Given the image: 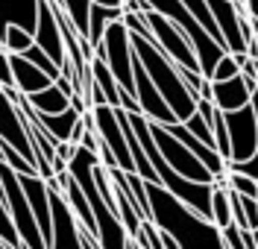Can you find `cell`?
I'll return each mask as SVG.
<instances>
[{"mask_svg":"<svg viewBox=\"0 0 258 249\" xmlns=\"http://www.w3.org/2000/svg\"><path fill=\"white\" fill-rule=\"evenodd\" d=\"M147 202H150V220L161 232L173 234L179 246H223V232L209 217L194 211L185 199H179L156 179H147Z\"/></svg>","mask_w":258,"mask_h":249,"instance_id":"1","label":"cell"},{"mask_svg":"<svg viewBox=\"0 0 258 249\" xmlns=\"http://www.w3.org/2000/svg\"><path fill=\"white\" fill-rule=\"evenodd\" d=\"M97 164H100V155H97L94 149L77 144V147H74V155L68 158V173L80 182L82 194L91 202V211H94V220H97V240H100V246H106V249L132 246V234L126 232V226L120 223L117 211L106 202V197H103L100 188H97V179H94Z\"/></svg>","mask_w":258,"mask_h":249,"instance_id":"2","label":"cell"},{"mask_svg":"<svg viewBox=\"0 0 258 249\" xmlns=\"http://www.w3.org/2000/svg\"><path fill=\"white\" fill-rule=\"evenodd\" d=\"M132 47H135V59L144 65V70L150 73V79L161 91V97L167 100V106L173 109V115L179 120H185L197 109V94L191 91V85L185 82L179 65L153 38H147V35L132 33Z\"/></svg>","mask_w":258,"mask_h":249,"instance_id":"3","label":"cell"},{"mask_svg":"<svg viewBox=\"0 0 258 249\" xmlns=\"http://www.w3.org/2000/svg\"><path fill=\"white\" fill-rule=\"evenodd\" d=\"M150 3V9H156V12H161V15L167 18V21H173L182 33L191 38L194 44V53H197V59H200V70L206 73V76H211V70H214V65H217V59L226 53V47L214 38V35L197 21V18L188 12V6L182 3V0H147Z\"/></svg>","mask_w":258,"mask_h":249,"instance_id":"4","label":"cell"},{"mask_svg":"<svg viewBox=\"0 0 258 249\" xmlns=\"http://www.w3.org/2000/svg\"><path fill=\"white\" fill-rule=\"evenodd\" d=\"M0 191H3V202L12 214V223H15L18 234H21V243L24 249H47L44 237H41V229H38V220L30 208V199L24 194V185H21V176L12 164H6L0 158Z\"/></svg>","mask_w":258,"mask_h":249,"instance_id":"5","label":"cell"},{"mask_svg":"<svg viewBox=\"0 0 258 249\" xmlns=\"http://www.w3.org/2000/svg\"><path fill=\"white\" fill-rule=\"evenodd\" d=\"M94 53H100L106 59L109 70L114 73V79L120 85V91L135 94V73H132V62H135V47H132V33L129 27L120 21H112L103 33V41L94 47Z\"/></svg>","mask_w":258,"mask_h":249,"instance_id":"6","label":"cell"},{"mask_svg":"<svg viewBox=\"0 0 258 249\" xmlns=\"http://www.w3.org/2000/svg\"><path fill=\"white\" fill-rule=\"evenodd\" d=\"M141 15H144V21L150 24V30H153V41H156L179 67L200 70V59H197V53H194L191 38L182 33L173 21H167V18L161 15V12H156V9H144ZM200 73H203V70H200Z\"/></svg>","mask_w":258,"mask_h":249,"instance_id":"7","label":"cell"},{"mask_svg":"<svg viewBox=\"0 0 258 249\" xmlns=\"http://www.w3.org/2000/svg\"><path fill=\"white\" fill-rule=\"evenodd\" d=\"M150 129H153V138H156V144H159L164 161L173 167L176 173L188 176V179H194V182H214V173H211L209 167L191 152V147H185V144H182V141H179L164 123L150 120Z\"/></svg>","mask_w":258,"mask_h":249,"instance_id":"8","label":"cell"},{"mask_svg":"<svg viewBox=\"0 0 258 249\" xmlns=\"http://www.w3.org/2000/svg\"><path fill=\"white\" fill-rule=\"evenodd\" d=\"M223 117H226V132H229V147H232L229 161L249 158L258 147V117H255L252 100L246 106H241V109L223 112Z\"/></svg>","mask_w":258,"mask_h":249,"instance_id":"9","label":"cell"},{"mask_svg":"<svg viewBox=\"0 0 258 249\" xmlns=\"http://www.w3.org/2000/svg\"><path fill=\"white\" fill-rule=\"evenodd\" d=\"M91 117H94V129L100 135V144L112 149L114 161L120 170H135V161H132V152H129L126 144V132L117 120V112H114L112 103H97L91 106Z\"/></svg>","mask_w":258,"mask_h":249,"instance_id":"10","label":"cell"},{"mask_svg":"<svg viewBox=\"0 0 258 249\" xmlns=\"http://www.w3.org/2000/svg\"><path fill=\"white\" fill-rule=\"evenodd\" d=\"M0 138L9 141V144H12L27 161H32L35 170H38V155H35V149H32V144H30V132H27L24 115H21V109H18V100L9 97L3 85H0Z\"/></svg>","mask_w":258,"mask_h":249,"instance_id":"11","label":"cell"},{"mask_svg":"<svg viewBox=\"0 0 258 249\" xmlns=\"http://www.w3.org/2000/svg\"><path fill=\"white\" fill-rule=\"evenodd\" d=\"M50 185V223H53V246L62 249V246H82V237H80V220L74 214L71 202L59 191V185Z\"/></svg>","mask_w":258,"mask_h":249,"instance_id":"12","label":"cell"},{"mask_svg":"<svg viewBox=\"0 0 258 249\" xmlns=\"http://www.w3.org/2000/svg\"><path fill=\"white\" fill-rule=\"evenodd\" d=\"M132 73H135V100H138L141 115H147L150 120H159V123H173V120H179L138 59L132 62Z\"/></svg>","mask_w":258,"mask_h":249,"instance_id":"13","label":"cell"},{"mask_svg":"<svg viewBox=\"0 0 258 249\" xmlns=\"http://www.w3.org/2000/svg\"><path fill=\"white\" fill-rule=\"evenodd\" d=\"M35 44L47 53L50 59L56 62L59 67H64L68 62V53H64V35H62V24L53 12L50 0H38V21H35Z\"/></svg>","mask_w":258,"mask_h":249,"instance_id":"14","label":"cell"},{"mask_svg":"<svg viewBox=\"0 0 258 249\" xmlns=\"http://www.w3.org/2000/svg\"><path fill=\"white\" fill-rule=\"evenodd\" d=\"M21 176V185H24V194L30 199V208L35 220H38V229H41V237L47 249L53 246V223H50V185L41 173H18Z\"/></svg>","mask_w":258,"mask_h":249,"instance_id":"15","label":"cell"},{"mask_svg":"<svg viewBox=\"0 0 258 249\" xmlns=\"http://www.w3.org/2000/svg\"><path fill=\"white\" fill-rule=\"evenodd\" d=\"M209 9L214 15V24L223 35V44L229 53H246L249 41L243 38L241 30V9L235 0H209Z\"/></svg>","mask_w":258,"mask_h":249,"instance_id":"16","label":"cell"},{"mask_svg":"<svg viewBox=\"0 0 258 249\" xmlns=\"http://www.w3.org/2000/svg\"><path fill=\"white\" fill-rule=\"evenodd\" d=\"M258 88L255 79H249L246 73H235L229 79H211V100L217 109L232 112V109H241L252 100V91Z\"/></svg>","mask_w":258,"mask_h":249,"instance_id":"17","label":"cell"},{"mask_svg":"<svg viewBox=\"0 0 258 249\" xmlns=\"http://www.w3.org/2000/svg\"><path fill=\"white\" fill-rule=\"evenodd\" d=\"M9 62H12L15 88L24 97H30V94H35V91H41V88H47L53 82V76H50L47 70H41L35 62H30L24 53H9Z\"/></svg>","mask_w":258,"mask_h":249,"instance_id":"18","label":"cell"},{"mask_svg":"<svg viewBox=\"0 0 258 249\" xmlns=\"http://www.w3.org/2000/svg\"><path fill=\"white\" fill-rule=\"evenodd\" d=\"M38 21V0H0V35L9 24H21L35 33Z\"/></svg>","mask_w":258,"mask_h":249,"instance_id":"19","label":"cell"},{"mask_svg":"<svg viewBox=\"0 0 258 249\" xmlns=\"http://www.w3.org/2000/svg\"><path fill=\"white\" fill-rule=\"evenodd\" d=\"M38 120H41V126L47 129V135L53 141H71V135L77 129V123H80V112L74 109V106H68L62 112H56V115H41V112H35Z\"/></svg>","mask_w":258,"mask_h":249,"instance_id":"20","label":"cell"},{"mask_svg":"<svg viewBox=\"0 0 258 249\" xmlns=\"http://www.w3.org/2000/svg\"><path fill=\"white\" fill-rule=\"evenodd\" d=\"M123 18V6H103V3H91V12H88V41L91 47H97L103 41V33L112 21Z\"/></svg>","mask_w":258,"mask_h":249,"instance_id":"21","label":"cell"},{"mask_svg":"<svg viewBox=\"0 0 258 249\" xmlns=\"http://www.w3.org/2000/svg\"><path fill=\"white\" fill-rule=\"evenodd\" d=\"M27 100H30L32 109H35V112H41V115H56V112H62V109L71 106V94H64L56 79H53L47 88H41V91L30 94Z\"/></svg>","mask_w":258,"mask_h":249,"instance_id":"22","label":"cell"},{"mask_svg":"<svg viewBox=\"0 0 258 249\" xmlns=\"http://www.w3.org/2000/svg\"><path fill=\"white\" fill-rule=\"evenodd\" d=\"M88 65H91V82L103 88V94H106V100H109L112 106H120V85L114 79V73L109 70L106 59H103L100 53H94V56L88 59Z\"/></svg>","mask_w":258,"mask_h":249,"instance_id":"23","label":"cell"},{"mask_svg":"<svg viewBox=\"0 0 258 249\" xmlns=\"http://www.w3.org/2000/svg\"><path fill=\"white\" fill-rule=\"evenodd\" d=\"M0 38H3V47L9 50V53H24V50L35 41V38H32V33L27 30V27H21V24H9V27L3 30V35H0Z\"/></svg>","mask_w":258,"mask_h":249,"instance_id":"24","label":"cell"},{"mask_svg":"<svg viewBox=\"0 0 258 249\" xmlns=\"http://www.w3.org/2000/svg\"><path fill=\"white\" fill-rule=\"evenodd\" d=\"M0 237H3V243H6V246L24 249L21 234H18L15 223H12V214H9V208H6V202H3V191H0Z\"/></svg>","mask_w":258,"mask_h":249,"instance_id":"25","label":"cell"},{"mask_svg":"<svg viewBox=\"0 0 258 249\" xmlns=\"http://www.w3.org/2000/svg\"><path fill=\"white\" fill-rule=\"evenodd\" d=\"M211 129H214V147H217V152H220L226 161H229V155H232V147H229V132H226L223 109H214V123H211Z\"/></svg>","mask_w":258,"mask_h":249,"instance_id":"26","label":"cell"},{"mask_svg":"<svg viewBox=\"0 0 258 249\" xmlns=\"http://www.w3.org/2000/svg\"><path fill=\"white\" fill-rule=\"evenodd\" d=\"M24 56H27L30 62H35V65L41 67V70H47V73H50V76H53V79H56V76L62 73V67L56 65V62H53V59H50V56H47V53H44V50H41V47H38L35 41H32L30 47L24 50Z\"/></svg>","mask_w":258,"mask_h":249,"instance_id":"27","label":"cell"},{"mask_svg":"<svg viewBox=\"0 0 258 249\" xmlns=\"http://www.w3.org/2000/svg\"><path fill=\"white\" fill-rule=\"evenodd\" d=\"M220 232H223V246H229V249H246V243H243V229L238 226V223H229V226H223Z\"/></svg>","mask_w":258,"mask_h":249,"instance_id":"28","label":"cell"},{"mask_svg":"<svg viewBox=\"0 0 258 249\" xmlns=\"http://www.w3.org/2000/svg\"><path fill=\"white\" fill-rule=\"evenodd\" d=\"M0 85L3 88H12L15 76H12V62H9V50L0 47Z\"/></svg>","mask_w":258,"mask_h":249,"instance_id":"29","label":"cell"},{"mask_svg":"<svg viewBox=\"0 0 258 249\" xmlns=\"http://www.w3.org/2000/svg\"><path fill=\"white\" fill-rule=\"evenodd\" d=\"M235 59H238V65H241V73H246L249 79L258 82V59L255 56H249V53H235Z\"/></svg>","mask_w":258,"mask_h":249,"instance_id":"30","label":"cell"},{"mask_svg":"<svg viewBox=\"0 0 258 249\" xmlns=\"http://www.w3.org/2000/svg\"><path fill=\"white\" fill-rule=\"evenodd\" d=\"M241 202H243V211H246L249 229H258V197H243L241 194Z\"/></svg>","mask_w":258,"mask_h":249,"instance_id":"31","label":"cell"},{"mask_svg":"<svg viewBox=\"0 0 258 249\" xmlns=\"http://www.w3.org/2000/svg\"><path fill=\"white\" fill-rule=\"evenodd\" d=\"M91 3H103V6H123V0H91Z\"/></svg>","mask_w":258,"mask_h":249,"instance_id":"32","label":"cell"},{"mask_svg":"<svg viewBox=\"0 0 258 249\" xmlns=\"http://www.w3.org/2000/svg\"><path fill=\"white\" fill-rule=\"evenodd\" d=\"M0 47H3V38H0Z\"/></svg>","mask_w":258,"mask_h":249,"instance_id":"33","label":"cell"},{"mask_svg":"<svg viewBox=\"0 0 258 249\" xmlns=\"http://www.w3.org/2000/svg\"><path fill=\"white\" fill-rule=\"evenodd\" d=\"M255 44H258V35H255Z\"/></svg>","mask_w":258,"mask_h":249,"instance_id":"34","label":"cell"}]
</instances>
